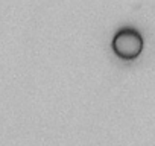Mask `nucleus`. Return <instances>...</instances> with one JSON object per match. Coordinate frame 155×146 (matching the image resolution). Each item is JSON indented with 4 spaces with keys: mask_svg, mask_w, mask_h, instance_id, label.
Segmentation results:
<instances>
[{
    "mask_svg": "<svg viewBox=\"0 0 155 146\" xmlns=\"http://www.w3.org/2000/svg\"><path fill=\"white\" fill-rule=\"evenodd\" d=\"M143 46H144V41H143L141 34L137 29L129 28V26L119 29L114 34L113 41H111V47L114 53L125 61H132L138 58L140 53L143 52Z\"/></svg>",
    "mask_w": 155,
    "mask_h": 146,
    "instance_id": "nucleus-1",
    "label": "nucleus"
}]
</instances>
